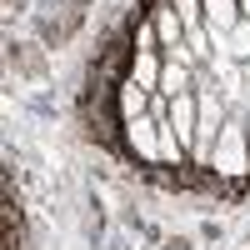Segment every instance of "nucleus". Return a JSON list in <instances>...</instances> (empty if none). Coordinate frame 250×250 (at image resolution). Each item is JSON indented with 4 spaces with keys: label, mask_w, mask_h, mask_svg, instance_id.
<instances>
[{
    "label": "nucleus",
    "mask_w": 250,
    "mask_h": 250,
    "mask_svg": "<svg viewBox=\"0 0 250 250\" xmlns=\"http://www.w3.org/2000/svg\"><path fill=\"white\" fill-rule=\"evenodd\" d=\"M210 175L225 180V185L250 180V130H245L240 115L225 120V130H220V140H215V155H210Z\"/></svg>",
    "instance_id": "obj_1"
},
{
    "label": "nucleus",
    "mask_w": 250,
    "mask_h": 250,
    "mask_svg": "<svg viewBox=\"0 0 250 250\" xmlns=\"http://www.w3.org/2000/svg\"><path fill=\"white\" fill-rule=\"evenodd\" d=\"M120 140L140 165H160V125L150 115H135V120H120Z\"/></svg>",
    "instance_id": "obj_2"
},
{
    "label": "nucleus",
    "mask_w": 250,
    "mask_h": 250,
    "mask_svg": "<svg viewBox=\"0 0 250 250\" xmlns=\"http://www.w3.org/2000/svg\"><path fill=\"white\" fill-rule=\"evenodd\" d=\"M150 25L160 35V55H180L185 50V20L175 15L170 0H155V5H150Z\"/></svg>",
    "instance_id": "obj_3"
},
{
    "label": "nucleus",
    "mask_w": 250,
    "mask_h": 250,
    "mask_svg": "<svg viewBox=\"0 0 250 250\" xmlns=\"http://www.w3.org/2000/svg\"><path fill=\"white\" fill-rule=\"evenodd\" d=\"M200 10H205V30H210L215 40L235 35V30L245 25V15H240V0H200Z\"/></svg>",
    "instance_id": "obj_4"
},
{
    "label": "nucleus",
    "mask_w": 250,
    "mask_h": 250,
    "mask_svg": "<svg viewBox=\"0 0 250 250\" xmlns=\"http://www.w3.org/2000/svg\"><path fill=\"white\" fill-rule=\"evenodd\" d=\"M190 90H195V65H185V60H165V65H160V85H155V95L175 100V95H190Z\"/></svg>",
    "instance_id": "obj_5"
},
{
    "label": "nucleus",
    "mask_w": 250,
    "mask_h": 250,
    "mask_svg": "<svg viewBox=\"0 0 250 250\" xmlns=\"http://www.w3.org/2000/svg\"><path fill=\"white\" fill-rule=\"evenodd\" d=\"M150 95L155 90H145V85H135L130 75L115 85V110H120V120H135V115H150Z\"/></svg>",
    "instance_id": "obj_6"
},
{
    "label": "nucleus",
    "mask_w": 250,
    "mask_h": 250,
    "mask_svg": "<svg viewBox=\"0 0 250 250\" xmlns=\"http://www.w3.org/2000/svg\"><path fill=\"white\" fill-rule=\"evenodd\" d=\"M160 65H165L160 50H130V65H125V75H130L135 85L155 90V85H160Z\"/></svg>",
    "instance_id": "obj_7"
},
{
    "label": "nucleus",
    "mask_w": 250,
    "mask_h": 250,
    "mask_svg": "<svg viewBox=\"0 0 250 250\" xmlns=\"http://www.w3.org/2000/svg\"><path fill=\"white\" fill-rule=\"evenodd\" d=\"M130 50H160V35H155V25H150V15L135 20V30H130Z\"/></svg>",
    "instance_id": "obj_8"
},
{
    "label": "nucleus",
    "mask_w": 250,
    "mask_h": 250,
    "mask_svg": "<svg viewBox=\"0 0 250 250\" xmlns=\"http://www.w3.org/2000/svg\"><path fill=\"white\" fill-rule=\"evenodd\" d=\"M175 5V15L185 20V30H200L205 25V10H200V0H170Z\"/></svg>",
    "instance_id": "obj_9"
},
{
    "label": "nucleus",
    "mask_w": 250,
    "mask_h": 250,
    "mask_svg": "<svg viewBox=\"0 0 250 250\" xmlns=\"http://www.w3.org/2000/svg\"><path fill=\"white\" fill-rule=\"evenodd\" d=\"M240 15H245V25H250V0H240Z\"/></svg>",
    "instance_id": "obj_10"
}]
</instances>
